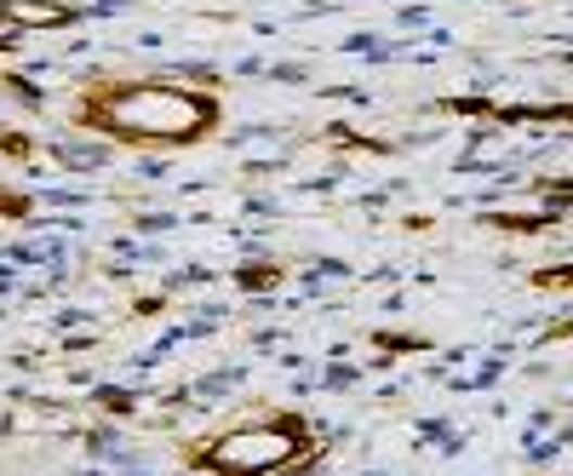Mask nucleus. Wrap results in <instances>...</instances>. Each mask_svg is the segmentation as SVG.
Returning <instances> with one entry per match:
<instances>
[{
	"label": "nucleus",
	"mask_w": 573,
	"mask_h": 476,
	"mask_svg": "<svg viewBox=\"0 0 573 476\" xmlns=\"http://www.w3.org/2000/svg\"><path fill=\"white\" fill-rule=\"evenodd\" d=\"M224 121V104L213 87H178V81H92L75 98V127L104 132L127 150H190L213 138Z\"/></svg>",
	"instance_id": "f257e3e1"
},
{
	"label": "nucleus",
	"mask_w": 573,
	"mask_h": 476,
	"mask_svg": "<svg viewBox=\"0 0 573 476\" xmlns=\"http://www.w3.org/2000/svg\"><path fill=\"white\" fill-rule=\"evenodd\" d=\"M183 465L213 471V476H276V471H310L316 465V442L310 425L298 413L281 420H258V425H235L224 436L183 448Z\"/></svg>",
	"instance_id": "f03ea898"
},
{
	"label": "nucleus",
	"mask_w": 573,
	"mask_h": 476,
	"mask_svg": "<svg viewBox=\"0 0 573 476\" xmlns=\"http://www.w3.org/2000/svg\"><path fill=\"white\" fill-rule=\"evenodd\" d=\"M75 24H80L75 0H0V29L47 35V29H75Z\"/></svg>",
	"instance_id": "7ed1b4c3"
},
{
	"label": "nucleus",
	"mask_w": 573,
	"mask_h": 476,
	"mask_svg": "<svg viewBox=\"0 0 573 476\" xmlns=\"http://www.w3.org/2000/svg\"><path fill=\"white\" fill-rule=\"evenodd\" d=\"M327 138H333V144H344V150H367V155H391V144H384V138H367V132H351V127H327Z\"/></svg>",
	"instance_id": "20e7f679"
},
{
	"label": "nucleus",
	"mask_w": 573,
	"mask_h": 476,
	"mask_svg": "<svg viewBox=\"0 0 573 476\" xmlns=\"http://www.w3.org/2000/svg\"><path fill=\"white\" fill-rule=\"evenodd\" d=\"M281 275H286L281 265H247V270H235V282L247 287V293H264V287H276Z\"/></svg>",
	"instance_id": "39448f33"
},
{
	"label": "nucleus",
	"mask_w": 573,
	"mask_h": 476,
	"mask_svg": "<svg viewBox=\"0 0 573 476\" xmlns=\"http://www.w3.org/2000/svg\"><path fill=\"white\" fill-rule=\"evenodd\" d=\"M29 213H35V202L24 190H0V218H12V224H17V218H29Z\"/></svg>",
	"instance_id": "423d86ee"
},
{
	"label": "nucleus",
	"mask_w": 573,
	"mask_h": 476,
	"mask_svg": "<svg viewBox=\"0 0 573 476\" xmlns=\"http://www.w3.org/2000/svg\"><path fill=\"white\" fill-rule=\"evenodd\" d=\"M0 155H12V162H29V155H35V144H29V138H24V132L0 127Z\"/></svg>",
	"instance_id": "0eeeda50"
},
{
	"label": "nucleus",
	"mask_w": 573,
	"mask_h": 476,
	"mask_svg": "<svg viewBox=\"0 0 573 476\" xmlns=\"http://www.w3.org/2000/svg\"><path fill=\"white\" fill-rule=\"evenodd\" d=\"M379 350H424V339H413V333H373Z\"/></svg>",
	"instance_id": "6e6552de"
},
{
	"label": "nucleus",
	"mask_w": 573,
	"mask_h": 476,
	"mask_svg": "<svg viewBox=\"0 0 573 476\" xmlns=\"http://www.w3.org/2000/svg\"><path fill=\"white\" fill-rule=\"evenodd\" d=\"M167 310V299H161V293H150V299H132V316H161Z\"/></svg>",
	"instance_id": "1a4fd4ad"
},
{
	"label": "nucleus",
	"mask_w": 573,
	"mask_h": 476,
	"mask_svg": "<svg viewBox=\"0 0 573 476\" xmlns=\"http://www.w3.org/2000/svg\"><path fill=\"white\" fill-rule=\"evenodd\" d=\"M7 87H12V92H17V98H29V104H35V98H40V92H35V87H29V81H24V75H7Z\"/></svg>",
	"instance_id": "9d476101"
}]
</instances>
